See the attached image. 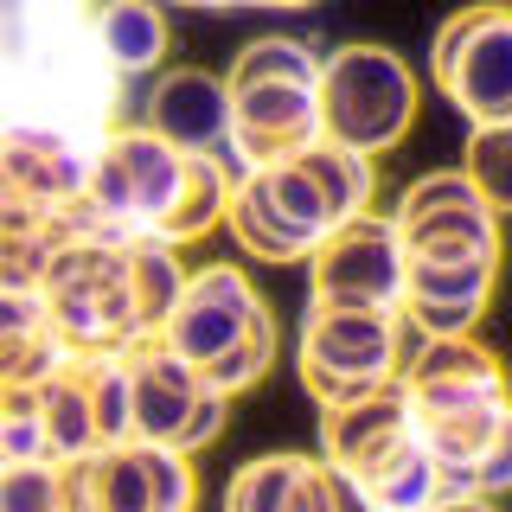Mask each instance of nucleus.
<instances>
[{
	"instance_id": "obj_1",
	"label": "nucleus",
	"mask_w": 512,
	"mask_h": 512,
	"mask_svg": "<svg viewBox=\"0 0 512 512\" xmlns=\"http://www.w3.org/2000/svg\"><path fill=\"white\" fill-rule=\"evenodd\" d=\"M416 103H423L416 71L391 45H340L320 64V122L340 148H359L372 160L391 154L416 128Z\"/></svg>"
},
{
	"instance_id": "obj_2",
	"label": "nucleus",
	"mask_w": 512,
	"mask_h": 512,
	"mask_svg": "<svg viewBox=\"0 0 512 512\" xmlns=\"http://www.w3.org/2000/svg\"><path fill=\"white\" fill-rule=\"evenodd\" d=\"M416 333L404 327V314L391 308H308L301 327V384L320 410L346 404V397L391 384L404 372Z\"/></svg>"
},
{
	"instance_id": "obj_3",
	"label": "nucleus",
	"mask_w": 512,
	"mask_h": 512,
	"mask_svg": "<svg viewBox=\"0 0 512 512\" xmlns=\"http://www.w3.org/2000/svg\"><path fill=\"white\" fill-rule=\"evenodd\" d=\"M429 77L455 103L468 128L512 122V7L506 0H468L448 13L429 39Z\"/></svg>"
},
{
	"instance_id": "obj_4",
	"label": "nucleus",
	"mask_w": 512,
	"mask_h": 512,
	"mask_svg": "<svg viewBox=\"0 0 512 512\" xmlns=\"http://www.w3.org/2000/svg\"><path fill=\"white\" fill-rule=\"evenodd\" d=\"M58 468H64L71 512H192V500H199L192 455L154 442L96 448V455L58 461Z\"/></svg>"
},
{
	"instance_id": "obj_5",
	"label": "nucleus",
	"mask_w": 512,
	"mask_h": 512,
	"mask_svg": "<svg viewBox=\"0 0 512 512\" xmlns=\"http://www.w3.org/2000/svg\"><path fill=\"white\" fill-rule=\"evenodd\" d=\"M404 237L391 212L346 218L308 256V308H404Z\"/></svg>"
},
{
	"instance_id": "obj_6",
	"label": "nucleus",
	"mask_w": 512,
	"mask_h": 512,
	"mask_svg": "<svg viewBox=\"0 0 512 512\" xmlns=\"http://www.w3.org/2000/svg\"><path fill=\"white\" fill-rule=\"evenodd\" d=\"M397 237L404 256H429V263H461V256H500V212L468 186L461 167H436L404 186L397 199Z\"/></svg>"
},
{
	"instance_id": "obj_7",
	"label": "nucleus",
	"mask_w": 512,
	"mask_h": 512,
	"mask_svg": "<svg viewBox=\"0 0 512 512\" xmlns=\"http://www.w3.org/2000/svg\"><path fill=\"white\" fill-rule=\"evenodd\" d=\"M263 320H276V314H269V301L256 295V282L244 269L237 263H205V269L186 276L167 327H160V346L180 352L192 372H205V365L224 359L231 346H244Z\"/></svg>"
},
{
	"instance_id": "obj_8",
	"label": "nucleus",
	"mask_w": 512,
	"mask_h": 512,
	"mask_svg": "<svg viewBox=\"0 0 512 512\" xmlns=\"http://www.w3.org/2000/svg\"><path fill=\"white\" fill-rule=\"evenodd\" d=\"M186 160L192 154H180L173 141H160L148 122L116 128V135L103 141V154L90 160V173H84V199L109 218H141L154 231V224L173 212L180 186H186Z\"/></svg>"
},
{
	"instance_id": "obj_9",
	"label": "nucleus",
	"mask_w": 512,
	"mask_h": 512,
	"mask_svg": "<svg viewBox=\"0 0 512 512\" xmlns=\"http://www.w3.org/2000/svg\"><path fill=\"white\" fill-rule=\"evenodd\" d=\"M397 378H404V391H410L416 423L512 397V391H506V365L493 359V352L480 346L474 333H461V340H416Z\"/></svg>"
},
{
	"instance_id": "obj_10",
	"label": "nucleus",
	"mask_w": 512,
	"mask_h": 512,
	"mask_svg": "<svg viewBox=\"0 0 512 512\" xmlns=\"http://www.w3.org/2000/svg\"><path fill=\"white\" fill-rule=\"evenodd\" d=\"M493 288H500V256H461V263H429L410 256L404 269V327L416 340H461L480 327Z\"/></svg>"
},
{
	"instance_id": "obj_11",
	"label": "nucleus",
	"mask_w": 512,
	"mask_h": 512,
	"mask_svg": "<svg viewBox=\"0 0 512 512\" xmlns=\"http://www.w3.org/2000/svg\"><path fill=\"white\" fill-rule=\"evenodd\" d=\"M410 436H416V410H410L404 378L372 384V391L320 410V461H333L352 480H365L378 461H391Z\"/></svg>"
},
{
	"instance_id": "obj_12",
	"label": "nucleus",
	"mask_w": 512,
	"mask_h": 512,
	"mask_svg": "<svg viewBox=\"0 0 512 512\" xmlns=\"http://www.w3.org/2000/svg\"><path fill=\"white\" fill-rule=\"evenodd\" d=\"M231 141L250 167H276L301 160L308 148L327 141L320 122V84H250L231 90Z\"/></svg>"
},
{
	"instance_id": "obj_13",
	"label": "nucleus",
	"mask_w": 512,
	"mask_h": 512,
	"mask_svg": "<svg viewBox=\"0 0 512 512\" xmlns=\"http://www.w3.org/2000/svg\"><path fill=\"white\" fill-rule=\"evenodd\" d=\"M128 359V404H135V442H154V448H173L180 442V429L192 423V410L205 404V384L199 372L180 359V352H167L160 340H135L122 352Z\"/></svg>"
},
{
	"instance_id": "obj_14",
	"label": "nucleus",
	"mask_w": 512,
	"mask_h": 512,
	"mask_svg": "<svg viewBox=\"0 0 512 512\" xmlns=\"http://www.w3.org/2000/svg\"><path fill=\"white\" fill-rule=\"evenodd\" d=\"M160 141H173L180 154H212L218 141H231V84L199 64H180V71H160L154 96H148V116Z\"/></svg>"
},
{
	"instance_id": "obj_15",
	"label": "nucleus",
	"mask_w": 512,
	"mask_h": 512,
	"mask_svg": "<svg viewBox=\"0 0 512 512\" xmlns=\"http://www.w3.org/2000/svg\"><path fill=\"white\" fill-rule=\"evenodd\" d=\"M64 365V340L45 314V295L0 288V391H39Z\"/></svg>"
},
{
	"instance_id": "obj_16",
	"label": "nucleus",
	"mask_w": 512,
	"mask_h": 512,
	"mask_svg": "<svg viewBox=\"0 0 512 512\" xmlns=\"http://www.w3.org/2000/svg\"><path fill=\"white\" fill-rule=\"evenodd\" d=\"M32 397H39V429H45V455L52 461H84L103 448V429H96V410H90V384H84L77 359H64Z\"/></svg>"
},
{
	"instance_id": "obj_17",
	"label": "nucleus",
	"mask_w": 512,
	"mask_h": 512,
	"mask_svg": "<svg viewBox=\"0 0 512 512\" xmlns=\"http://www.w3.org/2000/svg\"><path fill=\"white\" fill-rule=\"evenodd\" d=\"M96 45L122 77H141L167 58V13L160 0H103L96 7Z\"/></svg>"
},
{
	"instance_id": "obj_18",
	"label": "nucleus",
	"mask_w": 512,
	"mask_h": 512,
	"mask_svg": "<svg viewBox=\"0 0 512 512\" xmlns=\"http://www.w3.org/2000/svg\"><path fill=\"white\" fill-rule=\"evenodd\" d=\"M365 487V500H372L378 512H436L448 500V487H442V461L429 455V442H423V429L397 448L391 461H378L372 474L359 480Z\"/></svg>"
},
{
	"instance_id": "obj_19",
	"label": "nucleus",
	"mask_w": 512,
	"mask_h": 512,
	"mask_svg": "<svg viewBox=\"0 0 512 512\" xmlns=\"http://www.w3.org/2000/svg\"><path fill=\"white\" fill-rule=\"evenodd\" d=\"M192 269H180V256L173 244H160L154 231L128 237V295H135V320H141V340H160V327H167L173 301H180Z\"/></svg>"
},
{
	"instance_id": "obj_20",
	"label": "nucleus",
	"mask_w": 512,
	"mask_h": 512,
	"mask_svg": "<svg viewBox=\"0 0 512 512\" xmlns=\"http://www.w3.org/2000/svg\"><path fill=\"white\" fill-rule=\"evenodd\" d=\"M224 212H231V180H224L218 154H192L186 186H180V199H173V212L154 224V237L160 244H192V237H205L212 224H224Z\"/></svg>"
},
{
	"instance_id": "obj_21",
	"label": "nucleus",
	"mask_w": 512,
	"mask_h": 512,
	"mask_svg": "<svg viewBox=\"0 0 512 512\" xmlns=\"http://www.w3.org/2000/svg\"><path fill=\"white\" fill-rule=\"evenodd\" d=\"M224 224H231L237 250L256 256V263H308V256H314L276 212H269V199H263V186H256V173H244V180L231 186V212H224Z\"/></svg>"
},
{
	"instance_id": "obj_22",
	"label": "nucleus",
	"mask_w": 512,
	"mask_h": 512,
	"mask_svg": "<svg viewBox=\"0 0 512 512\" xmlns=\"http://www.w3.org/2000/svg\"><path fill=\"white\" fill-rule=\"evenodd\" d=\"M301 173L320 186V199L333 205V218H365L378 199V173H372V154L359 148H340V141H320V148L301 154Z\"/></svg>"
},
{
	"instance_id": "obj_23",
	"label": "nucleus",
	"mask_w": 512,
	"mask_h": 512,
	"mask_svg": "<svg viewBox=\"0 0 512 512\" xmlns=\"http://www.w3.org/2000/svg\"><path fill=\"white\" fill-rule=\"evenodd\" d=\"M320 64L301 39H282V32H269V39H250L244 52L231 58V71H224V84L231 90H250V84H320Z\"/></svg>"
},
{
	"instance_id": "obj_24",
	"label": "nucleus",
	"mask_w": 512,
	"mask_h": 512,
	"mask_svg": "<svg viewBox=\"0 0 512 512\" xmlns=\"http://www.w3.org/2000/svg\"><path fill=\"white\" fill-rule=\"evenodd\" d=\"M301 461H308V455H288V448L244 461V468L231 474V487H224V512H288V506H295Z\"/></svg>"
},
{
	"instance_id": "obj_25",
	"label": "nucleus",
	"mask_w": 512,
	"mask_h": 512,
	"mask_svg": "<svg viewBox=\"0 0 512 512\" xmlns=\"http://www.w3.org/2000/svg\"><path fill=\"white\" fill-rule=\"evenodd\" d=\"M461 173L500 218H512V122L506 128H468L461 141Z\"/></svg>"
},
{
	"instance_id": "obj_26",
	"label": "nucleus",
	"mask_w": 512,
	"mask_h": 512,
	"mask_svg": "<svg viewBox=\"0 0 512 512\" xmlns=\"http://www.w3.org/2000/svg\"><path fill=\"white\" fill-rule=\"evenodd\" d=\"M269 359H276V320H263V327H256L244 346H231L224 359H212V365L199 372V384H205L212 397H237V391H250V384H263Z\"/></svg>"
},
{
	"instance_id": "obj_27",
	"label": "nucleus",
	"mask_w": 512,
	"mask_h": 512,
	"mask_svg": "<svg viewBox=\"0 0 512 512\" xmlns=\"http://www.w3.org/2000/svg\"><path fill=\"white\" fill-rule=\"evenodd\" d=\"M288 512H378V506L365 500V487L352 474H340L333 461L308 455L301 474H295V506H288Z\"/></svg>"
},
{
	"instance_id": "obj_28",
	"label": "nucleus",
	"mask_w": 512,
	"mask_h": 512,
	"mask_svg": "<svg viewBox=\"0 0 512 512\" xmlns=\"http://www.w3.org/2000/svg\"><path fill=\"white\" fill-rule=\"evenodd\" d=\"M0 512H71L58 461H20L0 474Z\"/></svg>"
},
{
	"instance_id": "obj_29",
	"label": "nucleus",
	"mask_w": 512,
	"mask_h": 512,
	"mask_svg": "<svg viewBox=\"0 0 512 512\" xmlns=\"http://www.w3.org/2000/svg\"><path fill=\"white\" fill-rule=\"evenodd\" d=\"M461 493H474V500H500V493H512V410H506L500 436L487 442V455L474 461V474H468Z\"/></svg>"
},
{
	"instance_id": "obj_30",
	"label": "nucleus",
	"mask_w": 512,
	"mask_h": 512,
	"mask_svg": "<svg viewBox=\"0 0 512 512\" xmlns=\"http://www.w3.org/2000/svg\"><path fill=\"white\" fill-rule=\"evenodd\" d=\"M224 404H231V397H205V404L192 410V423L180 429V442H173V448H180V455H199L205 442H218V429H224Z\"/></svg>"
},
{
	"instance_id": "obj_31",
	"label": "nucleus",
	"mask_w": 512,
	"mask_h": 512,
	"mask_svg": "<svg viewBox=\"0 0 512 512\" xmlns=\"http://www.w3.org/2000/svg\"><path fill=\"white\" fill-rule=\"evenodd\" d=\"M436 512H500V506H493V500H474V493H448Z\"/></svg>"
},
{
	"instance_id": "obj_32",
	"label": "nucleus",
	"mask_w": 512,
	"mask_h": 512,
	"mask_svg": "<svg viewBox=\"0 0 512 512\" xmlns=\"http://www.w3.org/2000/svg\"><path fill=\"white\" fill-rule=\"evenodd\" d=\"M256 7H314V0H256Z\"/></svg>"
}]
</instances>
